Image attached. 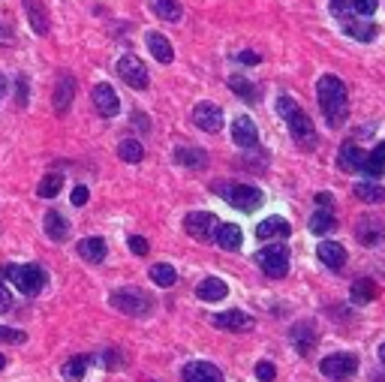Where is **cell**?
I'll list each match as a JSON object with an SVG mask.
<instances>
[{
	"label": "cell",
	"mask_w": 385,
	"mask_h": 382,
	"mask_svg": "<svg viewBox=\"0 0 385 382\" xmlns=\"http://www.w3.org/2000/svg\"><path fill=\"white\" fill-rule=\"evenodd\" d=\"M148 49H151V54L160 63H172V60H175V49H172V42L163 33H157V31L148 33Z\"/></svg>",
	"instance_id": "7402d4cb"
},
{
	"label": "cell",
	"mask_w": 385,
	"mask_h": 382,
	"mask_svg": "<svg viewBox=\"0 0 385 382\" xmlns=\"http://www.w3.org/2000/svg\"><path fill=\"white\" fill-rule=\"evenodd\" d=\"M364 160H368V153H364L359 144H350L346 142L341 151H337V166L343 172H361L364 169Z\"/></svg>",
	"instance_id": "ac0fdd59"
},
{
	"label": "cell",
	"mask_w": 385,
	"mask_h": 382,
	"mask_svg": "<svg viewBox=\"0 0 385 382\" xmlns=\"http://www.w3.org/2000/svg\"><path fill=\"white\" fill-rule=\"evenodd\" d=\"M108 304L126 316H145L151 310V298L139 289H117V292L108 295Z\"/></svg>",
	"instance_id": "8992f818"
},
{
	"label": "cell",
	"mask_w": 385,
	"mask_h": 382,
	"mask_svg": "<svg viewBox=\"0 0 385 382\" xmlns=\"http://www.w3.org/2000/svg\"><path fill=\"white\" fill-rule=\"evenodd\" d=\"M27 334L18 331V329H6V325H0V343H24Z\"/></svg>",
	"instance_id": "f35d334b"
},
{
	"label": "cell",
	"mask_w": 385,
	"mask_h": 382,
	"mask_svg": "<svg viewBox=\"0 0 385 382\" xmlns=\"http://www.w3.org/2000/svg\"><path fill=\"white\" fill-rule=\"evenodd\" d=\"M117 76H121L133 90H145V88H148V81H151L145 63L139 58H133V54H126V58L117 60Z\"/></svg>",
	"instance_id": "ba28073f"
},
{
	"label": "cell",
	"mask_w": 385,
	"mask_h": 382,
	"mask_svg": "<svg viewBox=\"0 0 385 382\" xmlns=\"http://www.w3.org/2000/svg\"><path fill=\"white\" fill-rule=\"evenodd\" d=\"M220 190H223V196L229 205L232 208H238V211H256V208L262 205V190L259 187H250V184H220Z\"/></svg>",
	"instance_id": "277c9868"
},
{
	"label": "cell",
	"mask_w": 385,
	"mask_h": 382,
	"mask_svg": "<svg viewBox=\"0 0 385 382\" xmlns=\"http://www.w3.org/2000/svg\"><path fill=\"white\" fill-rule=\"evenodd\" d=\"M3 367H6V358H3V356H0V370H3Z\"/></svg>",
	"instance_id": "816d5d0a"
},
{
	"label": "cell",
	"mask_w": 385,
	"mask_h": 382,
	"mask_svg": "<svg viewBox=\"0 0 385 382\" xmlns=\"http://www.w3.org/2000/svg\"><path fill=\"white\" fill-rule=\"evenodd\" d=\"M373 298H377V283H373V280H355L352 283V301L355 304H370Z\"/></svg>",
	"instance_id": "1f68e13d"
},
{
	"label": "cell",
	"mask_w": 385,
	"mask_h": 382,
	"mask_svg": "<svg viewBox=\"0 0 385 382\" xmlns=\"http://www.w3.org/2000/svg\"><path fill=\"white\" fill-rule=\"evenodd\" d=\"M9 307H13V295H9V289L0 283V313L9 310Z\"/></svg>",
	"instance_id": "ee69618b"
},
{
	"label": "cell",
	"mask_w": 385,
	"mask_h": 382,
	"mask_svg": "<svg viewBox=\"0 0 385 382\" xmlns=\"http://www.w3.org/2000/svg\"><path fill=\"white\" fill-rule=\"evenodd\" d=\"M217 217L211 214V211H192L187 214V220H184V229L187 235H192L196 241H211L214 238V232H217Z\"/></svg>",
	"instance_id": "9c48e42d"
},
{
	"label": "cell",
	"mask_w": 385,
	"mask_h": 382,
	"mask_svg": "<svg viewBox=\"0 0 385 382\" xmlns=\"http://www.w3.org/2000/svg\"><path fill=\"white\" fill-rule=\"evenodd\" d=\"M334 226H337V220L331 217V211H316L313 217H310V232H316V235L331 232Z\"/></svg>",
	"instance_id": "e575fe53"
},
{
	"label": "cell",
	"mask_w": 385,
	"mask_h": 382,
	"mask_svg": "<svg viewBox=\"0 0 385 382\" xmlns=\"http://www.w3.org/2000/svg\"><path fill=\"white\" fill-rule=\"evenodd\" d=\"M24 6H27V15H31V24H33V31L45 36L49 33V15L42 13V6H40V0H24Z\"/></svg>",
	"instance_id": "f1b7e54d"
},
{
	"label": "cell",
	"mask_w": 385,
	"mask_h": 382,
	"mask_svg": "<svg viewBox=\"0 0 385 382\" xmlns=\"http://www.w3.org/2000/svg\"><path fill=\"white\" fill-rule=\"evenodd\" d=\"M151 9L163 18V22H178V18H181V3H178V0H151Z\"/></svg>",
	"instance_id": "d6a6232c"
},
{
	"label": "cell",
	"mask_w": 385,
	"mask_h": 382,
	"mask_svg": "<svg viewBox=\"0 0 385 382\" xmlns=\"http://www.w3.org/2000/svg\"><path fill=\"white\" fill-rule=\"evenodd\" d=\"M214 241H217V247L235 253V250H241V244H244V232H241V226H235V223H223V226H217Z\"/></svg>",
	"instance_id": "2e32d148"
},
{
	"label": "cell",
	"mask_w": 385,
	"mask_h": 382,
	"mask_svg": "<svg viewBox=\"0 0 385 382\" xmlns=\"http://www.w3.org/2000/svg\"><path fill=\"white\" fill-rule=\"evenodd\" d=\"M217 325V329L223 331H250L253 329V316L250 313H241V310H223V313H214V319H211Z\"/></svg>",
	"instance_id": "4fadbf2b"
},
{
	"label": "cell",
	"mask_w": 385,
	"mask_h": 382,
	"mask_svg": "<svg viewBox=\"0 0 385 382\" xmlns=\"http://www.w3.org/2000/svg\"><path fill=\"white\" fill-rule=\"evenodd\" d=\"M72 90H76V81L69 76H60L58 90H54V108H58V115H67V108L72 103Z\"/></svg>",
	"instance_id": "484cf974"
},
{
	"label": "cell",
	"mask_w": 385,
	"mask_h": 382,
	"mask_svg": "<svg viewBox=\"0 0 385 382\" xmlns=\"http://www.w3.org/2000/svg\"><path fill=\"white\" fill-rule=\"evenodd\" d=\"M256 376H259L262 382H271L274 376H277V370H274L271 361H259V365H256Z\"/></svg>",
	"instance_id": "60d3db41"
},
{
	"label": "cell",
	"mask_w": 385,
	"mask_h": 382,
	"mask_svg": "<svg viewBox=\"0 0 385 382\" xmlns=\"http://www.w3.org/2000/svg\"><path fill=\"white\" fill-rule=\"evenodd\" d=\"M355 235H359V241L364 247H377V244L385 238V223L373 214H361L359 226H355Z\"/></svg>",
	"instance_id": "30bf717a"
},
{
	"label": "cell",
	"mask_w": 385,
	"mask_h": 382,
	"mask_svg": "<svg viewBox=\"0 0 385 382\" xmlns=\"http://www.w3.org/2000/svg\"><path fill=\"white\" fill-rule=\"evenodd\" d=\"M316 202H319V205H331V196H328V193H319Z\"/></svg>",
	"instance_id": "c3c4849f"
},
{
	"label": "cell",
	"mask_w": 385,
	"mask_h": 382,
	"mask_svg": "<svg viewBox=\"0 0 385 382\" xmlns=\"http://www.w3.org/2000/svg\"><path fill=\"white\" fill-rule=\"evenodd\" d=\"M289 223L283 220V217H268V220H262L256 226V238L259 241H271V238H289Z\"/></svg>",
	"instance_id": "ffe728a7"
},
{
	"label": "cell",
	"mask_w": 385,
	"mask_h": 382,
	"mask_svg": "<svg viewBox=\"0 0 385 382\" xmlns=\"http://www.w3.org/2000/svg\"><path fill=\"white\" fill-rule=\"evenodd\" d=\"M350 3L359 15H373L379 9V0H350Z\"/></svg>",
	"instance_id": "ab89813d"
},
{
	"label": "cell",
	"mask_w": 385,
	"mask_h": 382,
	"mask_svg": "<svg viewBox=\"0 0 385 382\" xmlns=\"http://www.w3.org/2000/svg\"><path fill=\"white\" fill-rule=\"evenodd\" d=\"M130 250L136 253V256H145V253H148V250H151V244H148V241H145V238H142V235H133V238H130Z\"/></svg>",
	"instance_id": "b9f144b4"
},
{
	"label": "cell",
	"mask_w": 385,
	"mask_h": 382,
	"mask_svg": "<svg viewBox=\"0 0 385 382\" xmlns=\"http://www.w3.org/2000/svg\"><path fill=\"white\" fill-rule=\"evenodd\" d=\"M289 338H292V343H295V349L301 352V356H307V352L316 347V329H313V322H298V325H292Z\"/></svg>",
	"instance_id": "d6986e66"
},
{
	"label": "cell",
	"mask_w": 385,
	"mask_h": 382,
	"mask_svg": "<svg viewBox=\"0 0 385 382\" xmlns=\"http://www.w3.org/2000/svg\"><path fill=\"white\" fill-rule=\"evenodd\" d=\"M60 187H63V178L54 172V175H45L42 181H40V187H36V193H40L42 199H54L60 193Z\"/></svg>",
	"instance_id": "d590c367"
},
{
	"label": "cell",
	"mask_w": 385,
	"mask_h": 382,
	"mask_svg": "<svg viewBox=\"0 0 385 382\" xmlns=\"http://www.w3.org/2000/svg\"><path fill=\"white\" fill-rule=\"evenodd\" d=\"M175 163H178V166H184V169H205L208 157H205V151L181 144V148H175Z\"/></svg>",
	"instance_id": "cb8c5ba5"
},
{
	"label": "cell",
	"mask_w": 385,
	"mask_h": 382,
	"mask_svg": "<svg viewBox=\"0 0 385 382\" xmlns=\"http://www.w3.org/2000/svg\"><path fill=\"white\" fill-rule=\"evenodd\" d=\"M15 94H18V97H15L18 106H27V81H24V78L15 81Z\"/></svg>",
	"instance_id": "7bdbcfd3"
},
{
	"label": "cell",
	"mask_w": 385,
	"mask_h": 382,
	"mask_svg": "<svg viewBox=\"0 0 385 382\" xmlns=\"http://www.w3.org/2000/svg\"><path fill=\"white\" fill-rule=\"evenodd\" d=\"M85 370H88V358L85 356H76V358H69L67 365H63V379L79 382L81 376H85Z\"/></svg>",
	"instance_id": "8d00e7d4"
},
{
	"label": "cell",
	"mask_w": 385,
	"mask_h": 382,
	"mask_svg": "<svg viewBox=\"0 0 385 382\" xmlns=\"http://www.w3.org/2000/svg\"><path fill=\"white\" fill-rule=\"evenodd\" d=\"M45 235H49L51 241H67V235H69V223H67V217L58 214V211H49L45 214Z\"/></svg>",
	"instance_id": "603a6c76"
},
{
	"label": "cell",
	"mask_w": 385,
	"mask_h": 382,
	"mask_svg": "<svg viewBox=\"0 0 385 382\" xmlns=\"http://www.w3.org/2000/svg\"><path fill=\"white\" fill-rule=\"evenodd\" d=\"M379 358H382V365H385V343H382V347H379Z\"/></svg>",
	"instance_id": "f907efd6"
},
{
	"label": "cell",
	"mask_w": 385,
	"mask_h": 382,
	"mask_svg": "<svg viewBox=\"0 0 385 382\" xmlns=\"http://www.w3.org/2000/svg\"><path fill=\"white\" fill-rule=\"evenodd\" d=\"M316 256H319L322 265H328L331 271H341L343 262H346V250H343V244H337V241H322L316 247Z\"/></svg>",
	"instance_id": "e0dca14e"
},
{
	"label": "cell",
	"mask_w": 385,
	"mask_h": 382,
	"mask_svg": "<svg viewBox=\"0 0 385 382\" xmlns=\"http://www.w3.org/2000/svg\"><path fill=\"white\" fill-rule=\"evenodd\" d=\"M355 196L368 205H379V202H385V187L373 184V181H364V184L355 187Z\"/></svg>",
	"instance_id": "f546056e"
},
{
	"label": "cell",
	"mask_w": 385,
	"mask_h": 382,
	"mask_svg": "<svg viewBox=\"0 0 385 382\" xmlns=\"http://www.w3.org/2000/svg\"><path fill=\"white\" fill-rule=\"evenodd\" d=\"M181 376H184V382H223V374L211 361H190L181 370Z\"/></svg>",
	"instance_id": "5bb4252c"
},
{
	"label": "cell",
	"mask_w": 385,
	"mask_h": 382,
	"mask_svg": "<svg viewBox=\"0 0 385 382\" xmlns=\"http://www.w3.org/2000/svg\"><path fill=\"white\" fill-rule=\"evenodd\" d=\"M3 90H6V78H3V72H0V97H3Z\"/></svg>",
	"instance_id": "681fc988"
},
{
	"label": "cell",
	"mask_w": 385,
	"mask_h": 382,
	"mask_svg": "<svg viewBox=\"0 0 385 382\" xmlns=\"http://www.w3.org/2000/svg\"><path fill=\"white\" fill-rule=\"evenodd\" d=\"M151 280H154L157 286L169 289V286H175L178 274H175V268H172V265H166V262H160V265H154V268H151Z\"/></svg>",
	"instance_id": "836d02e7"
},
{
	"label": "cell",
	"mask_w": 385,
	"mask_h": 382,
	"mask_svg": "<svg viewBox=\"0 0 385 382\" xmlns=\"http://www.w3.org/2000/svg\"><path fill=\"white\" fill-rule=\"evenodd\" d=\"M319 370L328 376V379H350L355 376V370H359V356H352V352H334V356H328Z\"/></svg>",
	"instance_id": "52a82bcc"
},
{
	"label": "cell",
	"mask_w": 385,
	"mask_h": 382,
	"mask_svg": "<svg viewBox=\"0 0 385 382\" xmlns=\"http://www.w3.org/2000/svg\"><path fill=\"white\" fill-rule=\"evenodd\" d=\"M106 367H108V370H117V367H121V356H117L115 349L106 352Z\"/></svg>",
	"instance_id": "f6af8a7d"
},
{
	"label": "cell",
	"mask_w": 385,
	"mask_h": 382,
	"mask_svg": "<svg viewBox=\"0 0 385 382\" xmlns=\"http://www.w3.org/2000/svg\"><path fill=\"white\" fill-rule=\"evenodd\" d=\"M343 31L350 33V36H355V40H361V42L377 40V24L359 22V18H346V22H343Z\"/></svg>",
	"instance_id": "4316f807"
},
{
	"label": "cell",
	"mask_w": 385,
	"mask_h": 382,
	"mask_svg": "<svg viewBox=\"0 0 385 382\" xmlns=\"http://www.w3.org/2000/svg\"><path fill=\"white\" fill-rule=\"evenodd\" d=\"M6 277H9V283L24 295H36L45 286V271L40 265H13L6 271Z\"/></svg>",
	"instance_id": "5b68a950"
},
{
	"label": "cell",
	"mask_w": 385,
	"mask_h": 382,
	"mask_svg": "<svg viewBox=\"0 0 385 382\" xmlns=\"http://www.w3.org/2000/svg\"><path fill=\"white\" fill-rule=\"evenodd\" d=\"M232 139H235L238 148H256L259 133H256V124L247 115H238L232 121Z\"/></svg>",
	"instance_id": "9a60e30c"
},
{
	"label": "cell",
	"mask_w": 385,
	"mask_h": 382,
	"mask_svg": "<svg viewBox=\"0 0 385 382\" xmlns=\"http://www.w3.org/2000/svg\"><path fill=\"white\" fill-rule=\"evenodd\" d=\"M117 157H121L124 163H142L145 160V144L136 142V139H124L121 144H117Z\"/></svg>",
	"instance_id": "4dcf8cb0"
},
{
	"label": "cell",
	"mask_w": 385,
	"mask_h": 382,
	"mask_svg": "<svg viewBox=\"0 0 385 382\" xmlns=\"http://www.w3.org/2000/svg\"><path fill=\"white\" fill-rule=\"evenodd\" d=\"M277 112L283 115V121H286L289 133H292V139H295L298 144H304V148H313V144H316V130H313V121H310V117H307L304 112H301L295 99L283 94V97L277 99Z\"/></svg>",
	"instance_id": "7a4b0ae2"
},
{
	"label": "cell",
	"mask_w": 385,
	"mask_h": 382,
	"mask_svg": "<svg viewBox=\"0 0 385 382\" xmlns=\"http://www.w3.org/2000/svg\"><path fill=\"white\" fill-rule=\"evenodd\" d=\"M192 124L205 133H220L223 130V112L214 103H199L192 108Z\"/></svg>",
	"instance_id": "8fae6325"
},
{
	"label": "cell",
	"mask_w": 385,
	"mask_h": 382,
	"mask_svg": "<svg viewBox=\"0 0 385 382\" xmlns=\"http://www.w3.org/2000/svg\"><path fill=\"white\" fill-rule=\"evenodd\" d=\"M196 295L202 301H223L229 295V286H226V280H220V277H205L196 286Z\"/></svg>",
	"instance_id": "44dd1931"
},
{
	"label": "cell",
	"mask_w": 385,
	"mask_h": 382,
	"mask_svg": "<svg viewBox=\"0 0 385 382\" xmlns=\"http://www.w3.org/2000/svg\"><path fill=\"white\" fill-rule=\"evenodd\" d=\"M361 172L370 181L385 175V144H379V148H373V153H368V160H364V169Z\"/></svg>",
	"instance_id": "83f0119b"
},
{
	"label": "cell",
	"mask_w": 385,
	"mask_h": 382,
	"mask_svg": "<svg viewBox=\"0 0 385 382\" xmlns=\"http://www.w3.org/2000/svg\"><path fill=\"white\" fill-rule=\"evenodd\" d=\"M88 202V187H76L72 190V205H85Z\"/></svg>",
	"instance_id": "bcb514c9"
},
{
	"label": "cell",
	"mask_w": 385,
	"mask_h": 382,
	"mask_svg": "<svg viewBox=\"0 0 385 382\" xmlns=\"http://www.w3.org/2000/svg\"><path fill=\"white\" fill-rule=\"evenodd\" d=\"M256 262L271 280H280L289 274V247L286 244H268L256 253Z\"/></svg>",
	"instance_id": "3957f363"
},
{
	"label": "cell",
	"mask_w": 385,
	"mask_h": 382,
	"mask_svg": "<svg viewBox=\"0 0 385 382\" xmlns=\"http://www.w3.org/2000/svg\"><path fill=\"white\" fill-rule=\"evenodd\" d=\"M316 97L325 121L331 126H343V121L350 117V94H346L343 81L337 76H322L316 81Z\"/></svg>",
	"instance_id": "6da1fadb"
},
{
	"label": "cell",
	"mask_w": 385,
	"mask_h": 382,
	"mask_svg": "<svg viewBox=\"0 0 385 382\" xmlns=\"http://www.w3.org/2000/svg\"><path fill=\"white\" fill-rule=\"evenodd\" d=\"M229 88H232L238 97H244L247 103H256V88L244 76H232V78H229Z\"/></svg>",
	"instance_id": "74e56055"
},
{
	"label": "cell",
	"mask_w": 385,
	"mask_h": 382,
	"mask_svg": "<svg viewBox=\"0 0 385 382\" xmlns=\"http://www.w3.org/2000/svg\"><path fill=\"white\" fill-rule=\"evenodd\" d=\"M94 106H97V112L103 115V117H115L117 112H121V99H117V94H115V88L112 85H97L94 88Z\"/></svg>",
	"instance_id": "7c38bea8"
},
{
	"label": "cell",
	"mask_w": 385,
	"mask_h": 382,
	"mask_svg": "<svg viewBox=\"0 0 385 382\" xmlns=\"http://www.w3.org/2000/svg\"><path fill=\"white\" fill-rule=\"evenodd\" d=\"M238 60L247 63V67H256V63H259V54H256V51H241V54H238Z\"/></svg>",
	"instance_id": "7dc6e473"
},
{
	"label": "cell",
	"mask_w": 385,
	"mask_h": 382,
	"mask_svg": "<svg viewBox=\"0 0 385 382\" xmlns=\"http://www.w3.org/2000/svg\"><path fill=\"white\" fill-rule=\"evenodd\" d=\"M106 253H108V247L103 238H81L79 241V256L85 262H103Z\"/></svg>",
	"instance_id": "d4e9b609"
}]
</instances>
